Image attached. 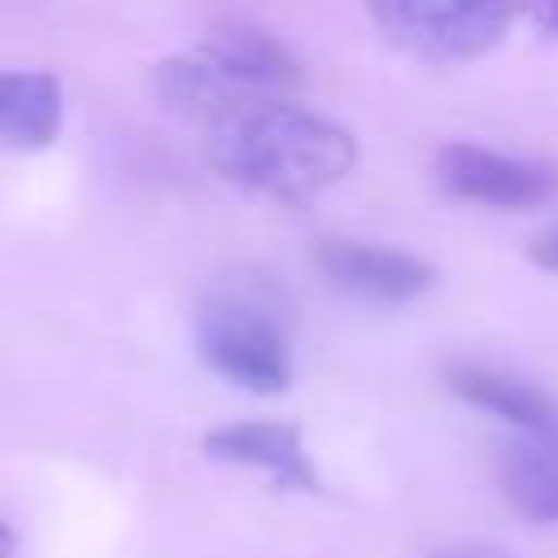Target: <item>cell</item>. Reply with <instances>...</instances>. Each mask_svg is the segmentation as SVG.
I'll use <instances>...</instances> for the list:
<instances>
[{
	"label": "cell",
	"instance_id": "obj_1",
	"mask_svg": "<svg viewBox=\"0 0 558 558\" xmlns=\"http://www.w3.org/2000/svg\"><path fill=\"white\" fill-rule=\"evenodd\" d=\"M209 161L262 196L310 201L353 170L357 144L340 122L270 100L209 126Z\"/></svg>",
	"mask_w": 558,
	"mask_h": 558
},
{
	"label": "cell",
	"instance_id": "obj_14",
	"mask_svg": "<svg viewBox=\"0 0 558 558\" xmlns=\"http://www.w3.org/2000/svg\"><path fill=\"white\" fill-rule=\"evenodd\" d=\"M0 558H17V532L0 519Z\"/></svg>",
	"mask_w": 558,
	"mask_h": 558
},
{
	"label": "cell",
	"instance_id": "obj_6",
	"mask_svg": "<svg viewBox=\"0 0 558 558\" xmlns=\"http://www.w3.org/2000/svg\"><path fill=\"white\" fill-rule=\"evenodd\" d=\"M201 449L214 462L244 466L275 488H288V493H314L318 488V466L305 453V440L292 423H275V418L227 423V427L205 432Z\"/></svg>",
	"mask_w": 558,
	"mask_h": 558
},
{
	"label": "cell",
	"instance_id": "obj_8",
	"mask_svg": "<svg viewBox=\"0 0 558 558\" xmlns=\"http://www.w3.org/2000/svg\"><path fill=\"white\" fill-rule=\"evenodd\" d=\"M61 83L48 70H0V144L39 153L61 135Z\"/></svg>",
	"mask_w": 558,
	"mask_h": 558
},
{
	"label": "cell",
	"instance_id": "obj_7",
	"mask_svg": "<svg viewBox=\"0 0 558 558\" xmlns=\"http://www.w3.org/2000/svg\"><path fill=\"white\" fill-rule=\"evenodd\" d=\"M318 270L366 301H384V305H401L414 301L432 288V266L401 253V248H384V244H362V240H318L314 248Z\"/></svg>",
	"mask_w": 558,
	"mask_h": 558
},
{
	"label": "cell",
	"instance_id": "obj_10",
	"mask_svg": "<svg viewBox=\"0 0 558 558\" xmlns=\"http://www.w3.org/2000/svg\"><path fill=\"white\" fill-rule=\"evenodd\" d=\"M445 384H449L453 397H462V401H471V405H480V410H488V414H497V418H506L523 432L558 423L554 401L541 388H532V384H523L506 371H493V366H480V362H449Z\"/></svg>",
	"mask_w": 558,
	"mask_h": 558
},
{
	"label": "cell",
	"instance_id": "obj_13",
	"mask_svg": "<svg viewBox=\"0 0 558 558\" xmlns=\"http://www.w3.org/2000/svg\"><path fill=\"white\" fill-rule=\"evenodd\" d=\"M532 17L549 39H558V0H532Z\"/></svg>",
	"mask_w": 558,
	"mask_h": 558
},
{
	"label": "cell",
	"instance_id": "obj_3",
	"mask_svg": "<svg viewBox=\"0 0 558 558\" xmlns=\"http://www.w3.org/2000/svg\"><path fill=\"white\" fill-rule=\"evenodd\" d=\"M196 349L214 375L257 397H275L292 379V357L279 323L244 296H218L201 310Z\"/></svg>",
	"mask_w": 558,
	"mask_h": 558
},
{
	"label": "cell",
	"instance_id": "obj_9",
	"mask_svg": "<svg viewBox=\"0 0 558 558\" xmlns=\"http://www.w3.org/2000/svg\"><path fill=\"white\" fill-rule=\"evenodd\" d=\"M501 493L523 519H558V423L532 427L501 449Z\"/></svg>",
	"mask_w": 558,
	"mask_h": 558
},
{
	"label": "cell",
	"instance_id": "obj_4",
	"mask_svg": "<svg viewBox=\"0 0 558 558\" xmlns=\"http://www.w3.org/2000/svg\"><path fill=\"white\" fill-rule=\"evenodd\" d=\"M153 92L161 96L166 109H174L183 118H196L205 126H218V122H227L244 109L279 100V96H266L257 83H248L235 65H227L209 44H201L192 52H179V57H166L153 70Z\"/></svg>",
	"mask_w": 558,
	"mask_h": 558
},
{
	"label": "cell",
	"instance_id": "obj_11",
	"mask_svg": "<svg viewBox=\"0 0 558 558\" xmlns=\"http://www.w3.org/2000/svg\"><path fill=\"white\" fill-rule=\"evenodd\" d=\"M427 558H510L506 549L497 545H480V541H466V545H449V549H436Z\"/></svg>",
	"mask_w": 558,
	"mask_h": 558
},
{
	"label": "cell",
	"instance_id": "obj_2",
	"mask_svg": "<svg viewBox=\"0 0 558 558\" xmlns=\"http://www.w3.org/2000/svg\"><path fill=\"white\" fill-rule=\"evenodd\" d=\"M375 26L418 61H475L501 44L519 0H366Z\"/></svg>",
	"mask_w": 558,
	"mask_h": 558
},
{
	"label": "cell",
	"instance_id": "obj_12",
	"mask_svg": "<svg viewBox=\"0 0 558 558\" xmlns=\"http://www.w3.org/2000/svg\"><path fill=\"white\" fill-rule=\"evenodd\" d=\"M532 262H541L545 270H558V227L545 231V235L532 244Z\"/></svg>",
	"mask_w": 558,
	"mask_h": 558
},
{
	"label": "cell",
	"instance_id": "obj_5",
	"mask_svg": "<svg viewBox=\"0 0 558 558\" xmlns=\"http://www.w3.org/2000/svg\"><path fill=\"white\" fill-rule=\"evenodd\" d=\"M432 170L449 196L471 205H493V209H532L558 192L554 170L519 157H501L480 144H445Z\"/></svg>",
	"mask_w": 558,
	"mask_h": 558
}]
</instances>
